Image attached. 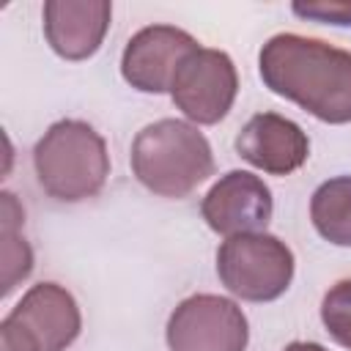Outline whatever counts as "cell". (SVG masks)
Listing matches in <instances>:
<instances>
[{
    "mask_svg": "<svg viewBox=\"0 0 351 351\" xmlns=\"http://www.w3.org/2000/svg\"><path fill=\"white\" fill-rule=\"evenodd\" d=\"M261 80L326 123H351V52L299 33L271 36L258 58Z\"/></svg>",
    "mask_w": 351,
    "mask_h": 351,
    "instance_id": "6da1fadb",
    "label": "cell"
},
{
    "mask_svg": "<svg viewBox=\"0 0 351 351\" xmlns=\"http://www.w3.org/2000/svg\"><path fill=\"white\" fill-rule=\"evenodd\" d=\"M137 181L162 197H186L214 173V154L197 126L162 118L137 132L132 143Z\"/></svg>",
    "mask_w": 351,
    "mask_h": 351,
    "instance_id": "7a4b0ae2",
    "label": "cell"
},
{
    "mask_svg": "<svg viewBox=\"0 0 351 351\" xmlns=\"http://www.w3.org/2000/svg\"><path fill=\"white\" fill-rule=\"evenodd\" d=\"M38 186L63 203L93 197L110 176V154L101 134L85 121H58L33 148Z\"/></svg>",
    "mask_w": 351,
    "mask_h": 351,
    "instance_id": "3957f363",
    "label": "cell"
},
{
    "mask_svg": "<svg viewBox=\"0 0 351 351\" xmlns=\"http://www.w3.org/2000/svg\"><path fill=\"white\" fill-rule=\"evenodd\" d=\"M222 285L244 302H271L282 296L293 277V252L269 233H241L217 250Z\"/></svg>",
    "mask_w": 351,
    "mask_h": 351,
    "instance_id": "277c9868",
    "label": "cell"
},
{
    "mask_svg": "<svg viewBox=\"0 0 351 351\" xmlns=\"http://www.w3.org/2000/svg\"><path fill=\"white\" fill-rule=\"evenodd\" d=\"M250 326L241 307L225 296L195 293L167 321L170 351H244Z\"/></svg>",
    "mask_w": 351,
    "mask_h": 351,
    "instance_id": "5b68a950",
    "label": "cell"
},
{
    "mask_svg": "<svg viewBox=\"0 0 351 351\" xmlns=\"http://www.w3.org/2000/svg\"><path fill=\"white\" fill-rule=\"evenodd\" d=\"M239 77L233 60L208 47H197L176 71L170 85L173 104L195 123H217L233 107Z\"/></svg>",
    "mask_w": 351,
    "mask_h": 351,
    "instance_id": "8992f818",
    "label": "cell"
},
{
    "mask_svg": "<svg viewBox=\"0 0 351 351\" xmlns=\"http://www.w3.org/2000/svg\"><path fill=\"white\" fill-rule=\"evenodd\" d=\"M197 49V41L173 25H151L134 33L121 58L123 80L143 93L170 90L181 63Z\"/></svg>",
    "mask_w": 351,
    "mask_h": 351,
    "instance_id": "52a82bcc",
    "label": "cell"
},
{
    "mask_svg": "<svg viewBox=\"0 0 351 351\" xmlns=\"http://www.w3.org/2000/svg\"><path fill=\"white\" fill-rule=\"evenodd\" d=\"M271 192L263 178L247 170L225 173L203 197L200 211L206 225L222 236H241V233H263L271 219Z\"/></svg>",
    "mask_w": 351,
    "mask_h": 351,
    "instance_id": "ba28073f",
    "label": "cell"
},
{
    "mask_svg": "<svg viewBox=\"0 0 351 351\" xmlns=\"http://www.w3.org/2000/svg\"><path fill=\"white\" fill-rule=\"evenodd\" d=\"M236 151L244 162L263 173L288 176L307 162L310 140L291 118H282L277 112H258L241 126Z\"/></svg>",
    "mask_w": 351,
    "mask_h": 351,
    "instance_id": "9c48e42d",
    "label": "cell"
},
{
    "mask_svg": "<svg viewBox=\"0 0 351 351\" xmlns=\"http://www.w3.org/2000/svg\"><path fill=\"white\" fill-rule=\"evenodd\" d=\"M8 318L36 340L38 351H66L82 326L74 296L58 282L33 285L8 313Z\"/></svg>",
    "mask_w": 351,
    "mask_h": 351,
    "instance_id": "30bf717a",
    "label": "cell"
},
{
    "mask_svg": "<svg viewBox=\"0 0 351 351\" xmlns=\"http://www.w3.org/2000/svg\"><path fill=\"white\" fill-rule=\"evenodd\" d=\"M112 5L107 0H49L44 3V36L66 60L90 58L110 27Z\"/></svg>",
    "mask_w": 351,
    "mask_h": 351,
    "instance_id": "8fae6325",
    "label": "cell"
},
{
    "mask_svg": "<svg viewBox=\"0 0 351 351\" xmlns=\"http://www.w3.org/2000/svg\"><path fill=\"white\" fill-rule=\"evenodd\" d=\"M310 217L315 230L337 244L351 247V176L324 181L310 200Z\"/></svg>",
    "mask_w": 351,
    "mask_h": 351,
    "instance_id": "7c38bea8",
    "label": "cell"
},
{
    "mask_svg": "<svg viewBox=\"0 0 351 351\" xmlns=\"http://www.w3.org/2000/svg\"><path fill=\"white\" fill-rule=\"evenodd\" d=\"M25 211L14 200L11 192H3V211H0V225H3V293H11L33 269V252L27 241L19 233Z\"/></svg>",
    "mask_w": 351,
    "mask_h": 351,
    "instance_id": "4fadbf2b",
    "label": "cell"
},
{
    "mask_svg": "<svg viewBox=\"0 0 351 351\" xmlns=\"http://www.w3.org/2000/svg\"><path fill=\"white\" fill-rule=\"evenodd\" d=\"M321 321L343 348H351V280H340L326 291L321 302Z\"/></svg>",
    "mask_w": 351,
    "mask_h": 351,
    "instance_id": "5bb4252c",
    "label": "cell"
},
{
    "mask_svg": "<svg viewBox=\"0 0 351 351\" xmlns=\"http://www.w3.org/2000/svg\"><path fill=\"white\" fill-rule=\"evenodd\" d=\"M293 14L302 19H315L326 25L351 27V3L346 0H318V3H293Z\"/></svg>",
    "mask_w": 351,
    "mask_h": 351,
    "instance_id": "9a60e30c",
    "label": "cell"
},
{
    "mask_svg": "<svg viewBox=\"0 0 351 351\" xmlns=\"http://www.w3.org/2000/svg\"><path fill=\"white\" fill-rule=\"evenodd\" d=\"M0 351H38V346L19 324L5 315L0 324Z\"/></svg>",
    "mask_w": 351,
    "mask_h": 351,
    "instance_id": "2e32d148",
    "label": "cell"
},
{
    "mask_svg": "<svg viewBox=\"0 0 351 351\" xmlns=\"http://www.w3.org/2000/svg\"><path fill=\"white\" fill-rule=\"evenodd\" d=\"M282 351H326V348L318 346V343H299V340H296V343H288Z\"/></svg>",
    "mask_w": 351,
    "mask_h": 351,
    "instance_id": "e0dca14e",
    "label": "cell"
}]
</instances>
